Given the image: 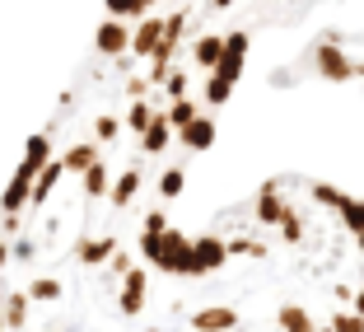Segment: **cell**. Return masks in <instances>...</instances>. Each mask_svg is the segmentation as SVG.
Returning <instances> with one entry per match:
<instances>
[{"label":"cell","mask_w":364,"mask_h":332,"mask_svg":"<svg viewBox=\"0 0 364 332\" xmlns=\"http://www.w3.org/2000/svg\"><path fill=\"white\" fill-rule=\"evenodd\" d=\"M94 52L107 56V61H117V56H131V24L122 19H103L94 33Z\"/></svg>","instance_id":"1"},{"label":"cell","mask_w":364,"mask_h":332,"mask_svg":"<svg viewBox=\"0 0 364 332\" xmlns=\"http://www.w3.org/2000/svg\"><path fill=\"white\" fill-rule=\"evenodd\" d=\"M159 38H164V14H145V19L131 28V56H136V61H150Z\"/></svg>","instance_id":"2"},{"label":"cell","mask_w":364,"mask_h":332,"mask_svg":"<svg viewBox=\"0 0 364 332\" xmlns=\"http://www.w3.org/2000/svg\"><path fill=\"white\" fill-rule=\"evenodd\" d=\"M243 56H247V33H229L225 38V56H220V66H215L210 76L238 85V76H243Z\"/></svg>","instance_id":"3"},{"label":"cell","mask_w":364,"mask_h":332,"mask_svg":"<svg viewBox=\"0 0 364 332\" xmlns=\"http://www.w3.org/2000/svg\"><path fill=\"white\" fill-rule=\"evenodd\" d=\"M178 145L187 155H201V150H210L215 145V118H196L187 131H178Z\"/></svg>","instance_id":"4"},{"label":"cell","mask_w":364,"mask_h":332,"mask_svg":"<svg viewBox=\"0 0 364 332\" xmlns=\"http://www.w3.org/2000/svg\"><path fill=\"white\" fill-rule=\"evenodd\" d=\"M220 56H225V38H220V33H205V38H196V43H192V61L201 66L205 76L220 66Z\"/></svg>","instance_id":"5"},{"label":"cell","mask_w":364,"mask_h":332,"mask_svg":"<svg viewBox=\"0 0 364 332\" xmlns=\"http://www.w3.org/2000/svg\"><path fill=\"white\" fill-rule=\"evenodd\" d=\"M164 118H168L173 131H187L196 118H201V113H196V98H173V103L164 108Z\"/></svg>","instance_id":"6"},{"label":"cell","mask_w":364,"mask_h":332,"mask_svg":"<svg viewBox=\"0 0 364 332\" xmlns=\"http://www.w3.org/2000/svg\"><path fill=\"white\" fill-rule=\"evenodd\" d=\"M122 131H127V127H122V118H112V113H98V118H94V140L103 145V150H107V145H117Z\"/></svg>","instance_id":"7"},{"label":"cell","mask_w":364,"mask_h":332,"mask_svg":"<svg viewBox=\"0 0 364 332\" xmlns=\"http://www.w3.org/2000/svg\"><path fill=\"white\" fill-rule=\"evenodd\" d=\"M103 5H107V19H122V24H127V19H145V14H150L140 0H103Z\"/></svg>","instance_id":"8"},{"label":"cell","mask_w":364,"mask_h":332,"mask_svg":"<svg viewBox=\"0 0 364 332\" xmlns=\"http://www.w3.org/2000/svg\"><path fill=\"white\" fill-rule=\"evenodd\" d=\"M229 94H234V85H229V80L205 76V103H210V108H225V103H229Z\"/></svg>","instance_id":"9"},{"label":"cell","mask_w":364,"mask_h":332,"mask_svg":"<svg viewBox=\"0 0 364 332\" xmlns=\"http://www.w3.org/2000/svg\"><path fill=\"white\" fill-rule=\"evenodd\" d=\"M229 5H234V0H210V10H229Z\"/></svg>","instance_id":"10"},{"label":"cell","mask_w":364,"mask_h":332,"mask_svg":"<svg viewBox=\"0 0 364 332\" xmlns=\"http://www.w3.org/2000/svg\"><path fill=\"white\" fill-rule=\"evenodd\" d=\"M140 5H145V10H150V5H154V0H140Z\"/></svg>","instance_id":"11"}]
</instances>
